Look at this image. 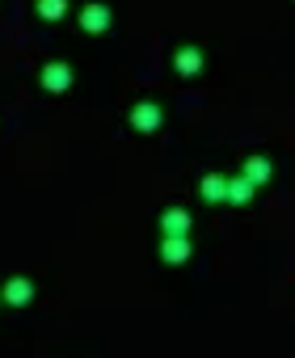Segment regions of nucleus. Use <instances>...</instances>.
<instances>
[{
    "label": "nucleus",
    "instance_id": "obj_2",
    "mask_svg": "<svg viewBox=\"0 0 295 358\" xmlns=\"http://www.w3.org/2000/svg\"><path fill=\"white\" fill-rule=\"evenodd\" d=\"M68 85H72V68H68V64H47V68H43V89L64 93Z\"/></svg>",
    "mask_w": 295,
    "mask_h": 358
},
{
    "label": "nucleus",
    "instance_id": "obj_9",
    "mask_svg": "<svg viewBox=\"0 0 295 358\" xmlns=\"http://www.w3.org/2000/svg\"><path fill=\"white\" fill-rule=\"evenodd\" d=\"M240 173L249 177V182H253V186H261V182H270V173H274V169H270V160H266V156H249Z\"/></svg>",
    "mask_w": 295,
    "mask_h": 358
},
{
    "label": "nucleus",
    "instance_id": "obj_10",
    "mask_svg": "<svg viewBox=\"0 0 295 358\" xmlns=\"http://www.w3.org/2000/svg\"><path fill=\"white\" fill-rule=\"evenodd\" d=\"M249 199H253V182H249L245 173H240V177H232V182H228V203H240V207H245Z\"/></svg>",
    "mask_w": 295,
    "mask_h": 358
},
{
    "label": "nucleus",
    "instance_id": "obj_4",
    "mask_svg": "<svg viewBox=\"0 0 295 358\" xmlns=\"http://www.w3.org/2000/svg\"><path fill=\"white\" fill-rule=\"evenodd\" d=\"M80 26H85L89 34H101V30L110 26V9H106V5H85V9H80Z\"/></svg>",
    "mask_w": 295,
    "mask_h": 358
},
{
    "label": "nucleus",
    "instance_id": "obj_8",
    "mask_svg": "<svg viewBox=\"0 0 295 358\" xmlns=\"http://www.w3.org/2000/svg\"><path fill=\"white\" fill-rule=\"evenodd\" d=\"M161 228H165V236H186V232H190V215L173 207V211L161 215Z\"/></svg>",
    "mask_w": 295,
    "mask_h": 358
},
{
    "label": "nucleus",
    "instance_id": "obj_1",
    "mask_svg": "<svg viewBox=\"0 0 295 358\" xmlns=\"http://www.w3.org/2000/svg\"><path fill=\"white\" fill-rule=\"evenodd\" d=\"M30 295H34V282H30V278H9V282H5V291H0V299L13 303V308L30 303Z\"/></svg>",
    "mask_w": 295,
    "mask_h": 358
},
{
    "label": "nucleus",
    "instance_id": "obj_7",
    "mask_svg": "<svg viewBox=\"0 0 295 358\" xmlns=\"http://www.w3.org/2000/svg\"><path fill=\"white\" fill-rule=\"evenodd\" d=\"M173 68H178L182 76H194V72L203 68V55H199V47H182V51L173 55Z\"/></svg>",
    "mask_w": 295,
    "mask_h": 358
},
{
    "label": "nucleus",
    "instance_id": "obj_3",
    "mask_svg": "<svg viewBox=\"0 0 295 358\" xmlns=\"http://www.w3.org/2000/svg\"><path fill=\"white\" fill-rule=\"evenodd\" d=\"M131 127H135V131H157V127H161V110H157L152 101L135 106V110H131Z\"/></svg>",
    "mask_w": 295,
    "mask_h": 358
},
{
    "label": "nucleus",
    "instance_id": "obj_6",
    "mask_svg": "<svg viewBox=\"0 0 295 358\" xmlns=\"http://www.w3.org/2000/svg\"><path fill=\"white\" fill-rule=\"evenodd\" d=\"M199 194H203L207 203H224V199H228V177H220V173L203 177V186H199Z\"/></svg>",
    "mask_w": 295,
    "mask_h": 358
},
{
    "label": "nucleus",
    "instance_id": "obj_11",
    "mask_svg": "<svg viewBox=\"0 0 295 358\" xmlns=\"http://www.w3.org/2000/svg\"><path fill=\"white\" fill-rule=\"evenodd\" d=\"M64 9H68V0H34V13H38L43 22H59Z\"/></svg>",
    "mask_w": 295,
    "mask_h": 358
},
{
    "label": "nucleus",
    "instance_id": "obj_5",
    "mask_svg": "<svg viewBox=\"0 0 295 358\" xmlns=\"http://www.w3.org/2000/svg\"><path fill=\"white\" fill-rule=\"evenodd\" d=\"M161 257H165L169 266H182V262L190 257V241H186V236H165V245H161Z\"/></svg>",
    "mask_w": 295,
    "mask_h": 358
}]
</instances>
